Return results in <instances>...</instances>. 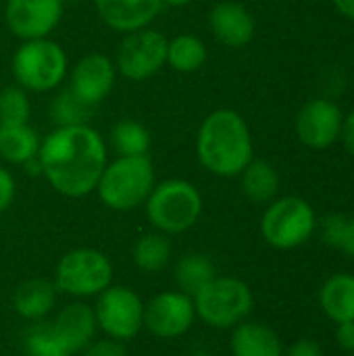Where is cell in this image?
Listing matches in <instances>:
<instances>
[{
  "instance_id": "obj_16",
  "label": "cell",
  "mask_w": 354,
  "mask_h": 356,
  "mask_svg": "<svg viewBox=\"0 0 354 356\" xmlns=\"http://www.w3.org/2000/svg\"><path fill=\"white\" fill-rule=\"evenodd\" d=\"M94 6L106 25L121 33L148 27L163 10L161 0H94Z\"/></svg>"
},
{
  "instance_id": "obj_21",
  "label": "cell",
  "mask_w": 354,
  "mask_h": 356,
  "mask_svg": "<svg viewBox=\"0 0 354 356\" xmlns=\"http://www.w3.org/2000/svg\"><path fill=\"white\" fill-rule=\"evenodd\" d=\"M177 290L190 298H194L207 284H211L217 277L215 263L202 254V252H188L179 257L173 269Z\"/></svg>"
},
{
  "instance_id": "obj_28",
  "label": "cell",
  "mask_w": 354,
  "mask_h": 356,
  "mask_svg": "<svg viewBox=\"0 0 354 356\" xmlns=\"http://www.w3.org/2000/svg\"><path fill=\"white\" fill-rule=\"evenodd\" d=\"M94 106L86 104L81 98H77L69 88L63 90L50 104V119L56 123V127H69V125H88L90 115Z\"/></svg>"
},
{
  "instance_id": "obj_7",
  "label": "cell",
  "mask_w": 354,
  "mask_h": 356,
  "mask_svg": "<svg viewBox=\"0 0 354 356\" xmlns=\"http://www.w3.org/2000/svg\"><path fill=\"white\" fill-rule=\"evenodd\" d=\"M317 217L313 207L298 196H284L271 200L261 219V234L265 242L277 250H292L303 246L315 232Z\"/></svg>"
},
{
  "instance_id": "obj_3",
  "label": "cell",
  "mask_w": 354,
  "mask_h": 356,
  "mask_svg": "<svg viewBox=\"0 0 354 356\" xmlns=\"http://www.w3.org/2000/svg\"><path fill=\"white\" fill-rule=\"evenodd\" d=\"M154 188V167L148 154L119 156L108 163L100 175L96 192L113 211H131L146 202Z\"/></svg>"
},
{
  "instance_id": "obj_29",
  "label": "cell",
  "mask_w": 354,
  "mask_h": 356,
  "mask_svg": "<svg viewBox=\"0 0 354 356\" xmlns=\"http://www.w3.org/2000/svg\"><path fill=\"white\" fill-rule=\"evenodd\" d=\"M29 98L21 86H6L0 90V125H19L29 121Z\"/></svg>"
},
{
  "instance_id": "obj_18",
  "label": "cell",
  "mask_w": 354,
  "mask_h": 356,
  "mask_svg": "<svg viewBox=\"0 0 354 356\" xmlns=\"http://www.w3.org/2000/svg\"><path fill=\"white\" fill-rule=\"evenodd\" d=\"M232 355L284 356V344L269 325L259 321H242L232 334Z\"/></svg>"
},
{
  "instance_id": "obj_6",
  "label": "cell",
  "mask_w": 354,
  "mask_h": 356,
  "mask_svg": "<svg viewBox=\"0 0 354 356\" xmlns=\"http://www.w3.org/2000/svg\"><path fill=\"white\" fill-rule=\"evenodd\" d=\"M13 75L23 90L50 92L67 75V54L48 38L25 40L13 56Z\"/></svg>"
},
{
  "instance_id": "obj_35",
  "label": "cell",
  "mask_w": 354,
  "mask_h": 356,
  "mask_svg": "<svg viewBox=\"0 0 354 356\" xmlns=\"http://www.w3.org/2000/svg\"><path fill=\"white\" fill-rule=\"evenodd\" d=\"M340 140H342L344 148L348 150V154H353L354 156V111H351V113L344 117L342 131H340Z\"/></svg>"
},
{
  "instance_id": "obj_24",
  "label": "cell",
  "mask_w": 354,
  "mask_h": 356,
  "mask_svg": "<svg viewBox=\"0 0 354 356\" xmlns=\"http://www.w3.org/2000/svg\"><path fill=\"white\" fill-rule=\"evenodd\" d=\"M131 257H134V263L138 269H142L146 273H159L171 261V242H169L167 234H161V232L144 234L136 242Z\"/></svg>"
},
{
  "instance_id": "obj_12",
  "label": "cell",
  "mask_w": 354,
  "mask_h": 356,
  "mask_svg": "<svg viewBox=\"0 0 354 356\" xmlns=\"http://www.w3.org/2000/svg\"><path fill=\"white\" fill-rule=\"evenodd\" d=\"M196 319L194 300L177 292H161L144 305V327L156 338L184 336Z\"/></svg>"
},
{
  "instance_id": "obj_4",
  "label": "cell",
  "mask_w": 354,
  "mask_h": 356,
  "mask_svg": "<svg viewBox=\"0 0 354 356\" xmlns=\"http://www.w3.org/2000/svg\"><path fill=\"white\" fill-rule=\"evenodd\" d=\"M144 204L148 221L167 236L188 232L202 213V196L198 188L186 179L154 184Z\"/></svg>"
},
{
  "instance_id": "obj_23",
  "label": "cell",
  "mask_w": 354,
  "mask_h": 356,
  "mask_svg": "<svg viewBox=\"0 0 354 356\" xmlns=\"http://www.w3.org/2000/svg\"><path fill=\"white\" fill-rule=\"evenodd\" d=\"M40 138L27 123L0 125V156L13 165H25L40 152Z\"/></svg>"
},
{
  "instance_id": "obj_19",
  "label": "cell",
  "mask_w": 354,
  "mask_h": 356,
  "mask_svg": "<svg viewBox=\"0 0 354 356\" xmlns=\"http://www.w3.org/2000/svg\"><path fill=\"white\" fill-rule=\"evenodd\" d=\"M56 286L54 282L35 277L23 282L13 294V309L19 317L27 321H42L56 302Z\"/></svg>"
},
{
  "instance_id": "obj_32",
  "label": "cell",
  "mask_w": 354,
  "mask_h": 356,
  "mask_svg": "<svg viewBox=\"0 0 354 356\" xmlns=\"http://www.w3.org/2000/svg\"><path fill=\"white\" fill-rule=\"evenodd\" d=\"M336 250L354 259V215L344 217V225H342V234H340V242Z\"/></svg>"
},
{
  "instance_id": "obj_25",
  "label": "cell",
  "mask_w": 354,
  "mask_h": 356,
  "mask_svg": "<svg viewBox=\"0 0 354 356\" xmlns=\"http://www.w3.org/2000/svg\"><path fill=\"white\" fill-rule=\"evenodd\" d=\"M207 60V46L198 35L182 33L175 35L167 46V63L173 71L194 73Z\"/></svg>"
},
{
  "instance_id": "obj_37",
  "label": "cell",
  "mask_w": 354,
  "mask_h": 356,
  "mask_svg": "<svg viewBox=\"0 0 354 356\" xmlns=\"http://www.w3.org/2000/svg\"><path fill=\"white\" fill-rule=\"evenodd\" d=\"M163 4H169V6H186V4H190L192 0H161Z\"/></svg>"
},
{
  "instance_id": "obj_30",
  "label": "cell",
  "mask_w": 354,
  "mask_h": 356,
  "mask_svg": "<svg viewBox=\"0 0 354 356\" xmlns=\"http://www.w3.org/2000/svg\"><path fill=\"white\" fill-rule=\"evenodd\" d=\"M81 356H127V348L123 342L115 340V338H102V340H94Z\"/></svg>"
},
{
  "instance_id": "obj_8",
  "label": "cell",
  "mask_w": 354,
  "mask_h": 356,
  "mask_svg": "<svg viewBox=\"0 0 354 356\" xmlns=\"http://www.w3.org/2000/svg\"><path fill=\"white\" fill-rule=\"evenodd\" d=\"M113 282L108 257L96 248H75L67 252L54 269V286L73 298L98 296Z\"/></svg>"
},
{
  "instance_id": "obj_5",
  "label": "cell",
  "mask_w": 354,
  "mask_h": 356,
  "mask_svg": "<svg viewBox=\"0 0 354 356\" xmlns=\"http://www.w3.org/2000/svg\"><path fill=\"white\" fill-rule=\"evenodd\" d=\"M192 300L196 317H200L207 325L217 330L236 327L238 323L246 321L255 305L248 284H244L238 277L221 275L207 284Z\"/></svg>"
},
{
  "instance_id": "obj_34",
  "label": "cell",
  "mask_w": 354,
  "mask_h": 356,
  "mask_svg": "<svg viewBox=\"0 0 354 356\" xmlns=\"http://www.w3.org/2000/svg\"><path fill=\"white\" fill-rule=\"evenodd\" d=\"M336 342L342 350H348L354 353V321H344V323H338V330H336Z\"/></svg>"
},
{
  "instance_id": "obj_36",
  "label": "cell",
  "mask_w": 354,
  "mask_h": 356,
  "mask_svg": "<svg viewBox=\"0 0 354 356\" xmlns=\"http://www.w3.org/2000/svg\"><path fill=\"white\" fill-rule=\"evenodd\" d=\"M334 2V6L344 15V17H348V19H353L354 21V0H332Z\"/></svg>"
},
{
  "instance_id": "obj_15",
  "label": "cell",
  "mask_w": 354,
  "mask_h": 356,
  "mask_svg": "<svg viewBox=\"0 0 354 356\" xmlns=\"http://www.w3.org/2000/svg\"><path fill=\"white\" fill-rule=\"evenodd\" d=\"M209 25L217 42L227 48H242L255 38V17L252 13L234 0L217 2L209 13Z\"/></svg>"
},
{
  "instance_id": "obj_33",
  "label": "cell",
  "mask_w": 354,
  "mask_h": 356,
  "mask_svg": "<svg viewBox=\"0 0 354 356\" xmlns=\"http://www.w3.org/2000/svg\"><path fill=\"white\" fill-rule=\"evenodd\" d=\"M284 356H323L321 353V346L315 342V340H309V338H303L298 342H294Z\"/></svg>"
},
{
  "instance_id": "obj_1",
  "label": "cell",
  "mask_w": 354,
  "mask_h": 356,
  "mask_svg": "<svg viewBox=\"0 0 354 356\" xmlns=\"http://www.w3.org/2000/svg\"><path fill=\"white\" fill-rule=\"evenodd\" d=\"M42 175L63 196L83 198L96 190L106 167V146L90 125L56 127L40 144Z\"/></svg>"
},
{
  "instance_id": "obj_2",
  "label": "cell",
  "mask_w": 354,
  "mask_h": 356,
  "mask_svg": "<svg viewBox=\"0 0 354 356\" xmlns=\"http://www.w3.org/2000/svg\"><path fill=\"white\" fill-rule=\"evenodd\" d=\"M200 165L219 177H236L255 159L252 134L244 117L232 108L213 111L196 136Z\"/></svg>"
},
{
  "instance_id": "obj_10",
  "label": "cell",
  "mask_w": 354,
  "mask_h": 356,
  "mask_svg": "<svg viewBox=\"0 0 354 356\" xmlns=\"http://www.w3.org/2000/svg\"><path fill=\"white\" fill-rule=\"evenodd\" d=\"M167 46L169 40L154 29H138L127 33L117 48V71L131 79L144 81L159 73L167 65Z\"/></svg>"
},
{
  "instance_id": "obj_9",
  "label": "cell",
  "mask_w": 354,
  "mask_h": 356,
  "mask_svg": "<svg viewBox=\"0 0 354 356\" xmlns=\"http://www.w3.org/2000/svg\"><path fill=\"white\" fill-rule=\"evenodd\" d=\"M94 315L98 330L119 342L136 338L144 327V302L127 286H108L100 292Z\"/></svg>"
},
{
  "instance_id": "obj_11",
  "label": "cell",
  "mask_w": 354,
  "mask_h": 356,
  "mask_svg": "<svg viewBox=\"0 0 354 356\" xmlns=\"http://www.w3.org/2000/svg\"><path fill=\"white\" fill-rule=\"evenodd\" d=\"M342 123L344 115L336 102L328 98H313L298 111L294 129L307 148L325 150L340 140Z\"/></svg>"
},
{
  "instance_id": "obj_27",
  "label": "cell",
  "mask_w": 354,
  "mask_h": 356,
  "mask_svg": "<svg viewBox=\"0 0 354 356\" xmlns=\"http://www.w3.org/2000/svg\"><path fill=\"white\" fill-rule=\"evenodd\" d=\"M23 346L27 356H73L61 342L52 321H38L31 325L23 338Z\"/></svg>"
},
{
  "instance_id": "obj_17",
  "label": "cell",
  "mask_w": 354,
  "mask_h": 356,
  "mask_svg": "<svg viewBox=\"0 0 354 356\" xmlns=\"http://www.w3.org/2000/svg\"><path fill=\"white\" fill-rule=\"evenodd\" d=\"M52 327L71 355L83 353L96 340V332H98L94 309L83 302L67 305L54 317Z\"/></svg>"
},
{
  "instance_id": "obj_22",
  "label": "cell",
  "mask_w": 354,
  "mask_h": 356,
  "mask_svg": "<svg viewBox=\"0 0 354 356\" xmlns=\"http://www.w3.org/2000/svg\"><path fill=\"white\" fill-rule=\"evenodd\" d=\"M242 175V192L255 204H267L275 200L280 192V175L275 167L263 159H252Z\"/></svg>"
},
{
  "instance_id": "obj_26",
  "label": "cell",
  "mask_w": 354,
  "mask_h": 356,
  "mask_svg": "<svg viewBox=\"0 0 354 356\" xmlns=\"http://www.w3.org/2000/svg\"><path fill=\"white\" fill-rule=\"evenodd\" d=\"M150 142V131L138 121H119L111 129V146L119 156L148 154Z\"/></svg>"
},
{
  "instance_id": "obj_31",
  "label": "cell",
  "mask_w": 354,
  "mask_h": 356,
  "mask_svg": "<svg viewBox=\"0 0 354 356\" xmlns=\"http://www.w3.org/2000/svg\"><path fill=\"white\" fill-rule=\"evenodd\" d=\"M15 190H17V186H15L13 175L0 167V215L10 207V202L15 198Z\"/></svg>"
},
{
  "instance_id": "obj_13",
  "label": "cell",
  "mask_w": 354,
  "mask_h": 356,
  "mask_svg": "<svg viewBox=\"0 0 354 356\" xmlns=\"http://www.w3.org/2000/svg\"><path fill=\"white\" fill-rule=\"evenodd\" d=\"M4 17L21 40L48 38L63 17V0H6Z\"/></svg>"
},
{
  "instance_id": "obj_20",
  "label": "cell",
  "mask_w": 354,
  "mask_h": 356,
  "mask_svg": "<svg viewBox=\"0 0 354 356\" xmlns=\"http://www.w3.org/2000/svg\"><path fill=\"white\" fill-rule=\"evenodd\" d=\"M319 305L336 323L354 321V275L338 273L330 277L319 292Z\"/></svg>"
},
{
  "instance_id": "obj_14",
  "label": "cell",
  "mask_w": 354,
  "mask_h": 356,
  "mask_svg": "<svg viewBox=\"0 0 354 356\" xmlns=\"http://www.w3.org/2000/svg\"><path fill=\"white\" fill-rule=\"evenodd\" d=\"M117 79L115 63L104 54H86L71 71L69 90L86 104L96 106L113 90Z\"/></svg>"
}]
</instances>
